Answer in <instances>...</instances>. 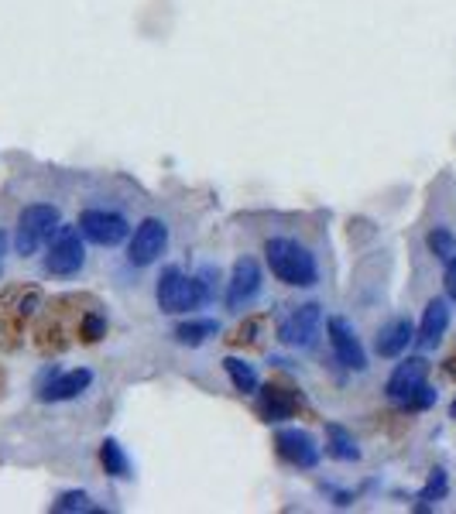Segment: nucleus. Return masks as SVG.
<instances>
[{
	"label": "nucleus",
	"instance_id": "obj_7",
	"mask_svg": "<svg viewBox=\"0 0 456 514\" xmlns=\"http://www.w3.org/2000/svg\"><path fill=\"white\" fill-rule=\"evenodd\" d=\"M320 326H323L320 302H305L299 309H292L285 316V323L278 326V340L285 343V346H309V343L316 340Z\"/></svg>",
	"mask_w": 456,
	"mask_h": 514
},
{
	"label": "nucleus",
	"instance_id": "obj_22",
	"mask_svg": "<svg viewBox=\"0 0 456 514\" xmlns=\"http://www.w3.org/2000/svg\"><path fill=\"white\" fill-rule=\"evenodd\" d=\"M446 491H450V480H446V470H433L429 474V480H425V487H422V494H418V501H443L446 497Z\"/></svg>",
	"mask_w": 456,
	"mask_h": 514
},
{
	"label": "nucleus",
	"instance_id": "obj_8",
	"mask_svg": "<svg viewBox=\"0 0 456 514\" xmlns=\"http://www.w3.org/2000/svg\"><path fill=\"white\" fill-rule=\"evenodd\" d=\"M326 333H329V346H333V353H337V361L346 367V370H364L367 367V353H364L361 340H357V333H354V326L346 323V319H329L326 323Z\"/></svg>",
	"mask_w": 456,
	"mask_h": 514
},
{
	"label": "nucleus",
	"instance_id": "obj_12",
	"mask_svg": "<svg viewBox=\"0 0 456 514\" xmlns=\"http://www.w3.org/2000/svg\"><path fill=\"white\" fill-rule=\"evenodd\" d=\"M446 326H450V305H446V299H433L422 312L416 343L422 350H436L443 336H446Z\"/></svg>",
	"mask_w": 456,
	"mask_h": 514
},
{
	"label": "nucleus",
	"instance_id": "obj_6",
	"mask_svg": "<svg viewBox=\"0 0 456 514\" xmlns=\"http://www.w3.org/2000/svg\"><path fill=\"white\" fill-rule=\"evenodd\" d=\"M79 230H83L86 240H93L100 248H117L131 233L127 220L114 210H86L79 216Z\"/></svg>",
	"mask_w": 456,
	"mask_h": 514
},
{
	"label": "nucleus",
	"instance_id": "obj_10",
	"mask_svg": "<svg viewBox=\"0 0 456 514\" xmlns=\"http://www.w3.org/2000/svg\"><path fill=\"white\" fill-rule=\"evenodd\" d=\"M425 374H429V361L425 357H408V361H401L395 370H391V378H388V398L395 401H405L416 395L418 388L425 384Z\"/></svg>",
	"mask_w": 456,
	"mask_h": 514
},
{
	"label": "nucleus",
	"instance_id": "obj_1",
	"mask_svg": "<svg viewBox=\"0 0 456 514\" xmlns=\"http://www.w3.org/2000/svg\"><path fill=\"white\" fill-rule=\"evenodd\" d=\"M265 254H267V267H271V274H275L278 282H285V285L292 288L316 285L320 267H316V257H312L303 244H295V240H288V237H275V240L265 244Z\"/></svg>",
	"mask_w": 456,
	"mask_h": 514
},
{
	"label": "nucleus",
	"instance_id": "obj_15",
	"mask_svg": "<svg viewBox=\"0 0 456 514\" xmlns=\"http://www.w3.org/2000/svg\"><path fill=\"white\" fill-rule=\"evenodd\" d=\"M216 333H220V323H213V319H189V323L175 326V340L182 346H199V343L213 340Z\"/></svg>",
	"mask_w": 456,
	"mask_h": 514
},
{
	"label": "nucleus",
	"instance_id": "obj_2",
	"mask_svg": "<svg viewBox=\"0 0 456 514\" xmlns=\"http://www.w3.org/2000/svg\"><path fill=\"white\" fill-rule=\"evenodd\" d=\"M209 302V292L199 278H189L182 274L179 267H165L162 278H158V305L162 312H189V309H199V305Z\"/></svg>",
	"mask_w": 456,
	"mask_h": 514
},
{
	"label": "nucleus",
	"instance_id": "obj_4",
	"mask_svg": "<svg viewBox=\"0 0 456 514\" xmlns=\"http://www.w3.org/2000/svg\"><path fill=\"white\" fill-rule=\"evenodd\" d=\"M86 261V244H83V230L76 227H58L52 248L45 254V267L52 274H76Z\"/></svg>",
	"mask_w": 456,
	"mask_h": 514
},
{
	"label": "nucleus",
	"instance_id": "obj_23",
	"mask_svg": "<svg viewBox=\"0 0 456 514\" xmlns=\"http://www.w3.org/2000/svg\"><path fill=\"white\" fill-rule=\"evenodd\" d=\"M433 401H436V391H433V388H425V384H422V388H418L416 395H412V398L405 401V408H408V412H422V408H429V405H433Z\"/></svg>",
	"mask_w": 456,
	"mask_h": 514
},
{
	"label": "nucleus",
	"instance_id": "obj_25",
	"mask_svg": "<svg viewBox=\"0 0 456 514\" xmlns=\"http://www.w3.org/2000/svg\"><path fill=\"white\" fill-rule=\"evenodd\" d=\"M4 244H7V237H4V230H0V254H4Z\"/></svg>",
	"mask_w": 456,
	"mask_h": 514
},
{
	"label": "nucleus",
	"instance_id": "obj_14",
	"mask_svg": "<svg viewBox=\"0 0 456 514\" xmlns=\"http://www.w3.org/2000/svg\"><path fill=\"white\" fill-rule=\"evenodd\" d=\"M412 340H416V326H412V319L399 316V319H391V323L381 326L378 343H374V346H378L381 357H401Z\"/></svg>",
	"mask_w": 456,
	"mask_h": 514
},
{
	"label": "nucleus",
	"instance_id": "obj_24",
	"mask_svg": "<svg viewBox=\"0 0 456 514\" xmlns=\"http://www.w3.org/2000/svg\"><path fill=\"white\" fill-rule=\"evenodd\" d=\"M443 285H446V295L456 302V257L453 261H446V278H443Z\"/></svg>",
	"mask_w": 456,
	"mask_h": 514
},
{
	"label": "nucleus",
	"instance_id": "obj_11",
	"mask_svg": "<svg viewBox=\"0 0 456 514\" xmlns=\"http://www.w3.org/2000/svg\"><path fill=\"white\" fill-rule=\"evenodd\" d=\"M278 453L288 459V463H295V466H316L320 463V446H316V439L303 432V429H282L278 432Z\"/></svg>",
	"mask_w": 456,
	"mask_h": 514
},
{
	"label": "nucleus",
	"instance_id": "obj_21",
	"mask_svg": "<svg viewBox=\"0 0 456 514\" xmlns=\"http://www.w3.org/2000/svg\"><path fill=\"white\" fill-rule=\"evenodd\" d=\"M52 511H58V514L93 511V501H90V494H83V491H69V494H62L56 504H52Z\"/></svg>",
	"mask_w": 456,
	"mask_h": 514
},
{
	"label": "nucleus",
	"instance_id": "obj_19",
	"mask_svg": "<svg viewBox=\"0 0 456 514\" xmlns=\"http://www.w3.org/2000/svg\"><path fill=\"white\" fill-rule=\"evenodd\" d=\"M224 367H227V374H230V381H233V388L237 391H254L258 388V374H254V367L250 363H244V361H237V357H227L224 361Z\"/></svg>",
	"mask_w": 456,
	"mask_h": 514
},
{
	"label": "nucleus",
	"instance_id": "obj_17",
	"mask_svg": "<svg viewBox=\"0 0 456 514\" xmlns=\"http://www.w3.org/2000/svg\"><path fill=\"white\" fill-rule=\"evenodd\" d=\"M295 412V398L285 395V388H265V415L267 422L288 419Z\"/></svg>",
	"mask_w": 456,
	"mask_h": 514
},
{
	"label": "nucleus",
	"instance_id": "obj_20",
	"mask_svg": "<svg viewBox=\"0 0 456 514\" xmlns=\"http://www.w3.org/2000/svg\"><path fill=\"white\" fill-rule=\"evenodd\" d=\"M425 244H429V250L436 254L439 261H453V257H456V237L446 227L433 230V233L425 237Z\"/></svg>",
	"mask_w": 456,
	"mask_h": 514
},
{
	"label": "nucleus",
	"instance_id": "obj_3",
	"mask_svg": "<svg viewBox=\"0 0 456 514\" xmlns=\"http://www.w3.org/2000/svg\"><path fill=\"white\" fill-rule=\"evenodd\" d=\"M62 227L56 206H45V203H35L18 216V233H14V248H18L21 257H31L39 248H45L56 230Z\"/></svg>",
	"mask_w": 456,
	"mask_h": 514
},
{
	"label": "nucleus",
	"instance_id": "obj_18",
	"mask_svg": "<svg viewBox=\"0 0 456 514\" xmlns=\"http://www.w3.org/2000/svg\"><path fill=\"white\" fill-rule=\"evenodd\" d=\"M100 459H103V466H107L110 476H131V463H127V457H124V449H120L117 439H107V442L100 446Z\"/></svg>",
	"mask_w": 456,
	"mask_h": 514
},
{
	"label": "nucleus",
	"instance_id": "obj_5",
	"mask_svg": "<svg viewBox=\"0 0 456 514\" xmlns=\"http://www.w3.org/2000/svg\"><path fill=\"white\" fill-rule=\"evenodd\" d=\"M165 244H169V227H165L158 216H148V220H141L137 230H134L131 248H127V261H131L134 267L154 265V261L162 257Z\"/></svg>",
	"mask_w": 456,
	"mask_h": 514
},
{
	"label": "nucleus",
	"instance_id": "obj_13",
	"mask_svg": "<svg viewBox=\"0 0 456 514\" xmlns=\"http://www.w3.org/2000/svg\"><path fill=\"white\" fill-rule=\"evenodd\" d=\"M93 384V370H86V367H76V370H66V374H58L52 381L41 388V401H69L83 395L86 388Z\"/></svg>",
	"mask_w": 456,
	"mask_h": 514
},
{
	"label": "nucleus",
	"instance_id": "obj_26",
	"mask_svg": "<svg viewBox=\"0 0 456 514\" xmlns=\"http://www.w3.org/2000/svg\"><path fill=\"white\" fill-rule=\"evenodd\" d=\"M450 415L456 419V398H453V405H450Z\"/></svg>",
	"mask_w": 456,
	"mask_h": 514
},
{
	"label": "nucleus",
	"instance_id": "obj_9",
	"mask_svg": "<svg viewBox=\"0 0 456 514\" xmlns=\"http://www.w3.org/2000/svg\"><path fill=\"white\" fill-rule=\"evenodd\" d=\"M261 292V267L254 257H241L233 265V274H230V285H227V309L241 312L244 305Z\"/></svg>",
	"mask_w": 456,
	"mask_h": 514
},
{
	"label": "nucleus",
	"instance_id": "obj_16",
	"mask_svg": "<svg viewBox=\"0 0 456 514\" xmlns=\"http://www.w3.org/2000/svg\"><path fill=\"white\" fill-rule=\"evenodd\" d=\"M326 453H329V457H337V459H346V463H354V459L361 457L357 442H354L350 432L340 429V425H329V429H326Z\"/></svg>",
	"mask_w": 456,
	"mask_h": 514
}]
</instances>
